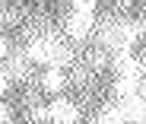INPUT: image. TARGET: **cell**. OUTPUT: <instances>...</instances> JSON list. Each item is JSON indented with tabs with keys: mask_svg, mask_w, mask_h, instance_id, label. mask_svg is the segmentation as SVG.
I'll return each instance as SVG.
<instances>
[{
	"mask_svg": "<svg viewBox=\"0 0 146 124\" xmlns=\"http://www.w3.org/2000/svg\"><path fill=\"white\" fill-rule=\"evenodd\" d=\"M48 118L54 124H76L80 108H76V102H70V99H54V102L48 105Z\"/></svg>",
	"mask_w": 146,
	"mask_h": 124,
	"instance_id": "1",
	"label": "cell"
},
{
	"mask_svg": "<svg viewBox=\"0 0 146 124\" xmlns=\"http://www.w3.org/2000/svg\"><path fill=\"white\" fill-rule=\"evenodd\" d=\"M95 29V13H73L70 16V22H67V32L73 35V38H86L89 32Z\"/></svg>",
	"mask_w": 146,
	"mask_h": 124,
	"instance_id": "2",
	"label": "cell"
},
{
	"mask_svg": "<svg viewBox=\"0 0 146 124\" xmlns=\"http://www.w3.org/2000/svg\"><path fill=\"white\" fill-rule=\"evenodd\" d=\"M41 86H44L48 92L64 89V70H60V67H48V70H44V77H41Z\"/></svg>",
	"mask_w": 146,
	"mask_h": 124,
	"instance_id": "3",
	"label": "cell"
},
{
	"mask_svg": "<svg viewBox=\"0 0 146 124\" xmlns=\"http://www.w3.org/2000/svg\"><path fill=\"white\" fill-rule=\"evenodd\" d=\"M73 13H95V0H73Z\"/></svg>",
	"mask_w": 146,
	"mask_h": 124,
	"instance_id": "4",
	"label": "cell"
}]
</instances>
